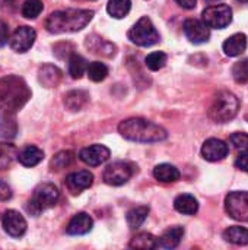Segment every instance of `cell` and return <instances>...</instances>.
Listing matches in <instances>:
<instances>
[{
    "mask_svg": "<svg viewBox=\"0 0 248 250\" xmlns=\"http://www.w3.org/2000/svg\"><path fill=\"white\" fill-rule=\"evenodd\" d=\"M32 92L23 78L7 75L0 78V114L19 111L31 98Z\"/></svg>",
    "mask_w": 248,
    "mask_h": 250,
    "instance_id": "6da1fadb",
    "label": "cell"
},
{
    "mask_svg": "<svg viewBox=\"0 0 248 250\" xmlns=\"http://www.w3.org/2000/svg\"><path fill=\"white\" fill-rule=\"evenodd\" d=\"M118 132L124 139L140 144L161 142L165 141L168 136L167 130L162 126L142 117H132L123 120L118 125Z\"/></svg>",
    "mask_w": 248,
    "mask_h": 250,
    "instance_id": "7a4b0ae2",
    "label": "cell"
},
{
    "mask_svg": "<svg viewBox=\"0 0 248 250\" xmlns=\"http://www.w3.org/2000/svg\"><path fill=\"white\" fill-rule=\"evenodd\" d=\"M94 18V10L66 9L53 12L45 19V29L51 34H66L82 31Z\"/></svg>",
    "mask_w": 248,
    "mask_h": 250,
    "instance_id": "3957f363",
    "label": "cell"
},
{
    "mask_svg": "<svg viewBox=\"0 0 248 250\" xmlns=\"http://www.w3.org/2000/svg\"><path fill=\"white\" fill-rule=\"evenodd\" d=\"M240 110V100L229 91H219L209 108V117L215 123H227L232 120Z\"/></svg>",
    "mask_w": 248,
    "mask_h": 250,
    "instance_id": "277c9868",
    "label": "cell"
},
{
    "mask_svg": "<svg viewBox=\"0 0 248 250\" xmlns=\"http://www.w3.org/2000/svg\"><path fill=\"white\" fill-rule=\"evenodd\" d=\"M58 198H60V192H58V189L54 185H51V183H41L39 186L35 188L31 199L28 201L26 211L32 217H38L44 211L53 208L58 202Z\"/></svg>",
    "mask_w": 248,
    "mask_h": 250,
    "instance_id": "5b68a950",
    "label": "cell"
},
{
    "mask_svg": "<svg viewBox=\"0 0 248 250\" xmlns=\"http://www.w3.org/2000/svg\"><path fill=\"white\" fill-rule=\"evenodd\" d=\"M129 40L139 47H151L159 41V32L148 16L140 18L127 32Z\"/></svg>",
    "mask_w": 248,
    "mask_h": 250,
    "instance_id": "8992f818",
    "label": "cell"
},
{
    "mask_svg": "<svg viewBox=\"0 0 248 250\" xmlns=\"http://www.w3.org/2000/svg\"><path fill=\"white\" fill-rule=\"evenodd\" d=\"M202 21L215 29H224L232 22V9L228 4L208 6L202 13Z\"/></svg>",
    "mask_w": 248,
    "mask_h": 250,
    "instance_id": "52a82bcc",
    "label": "cell"
},
{
    "mask_svg": "<svg viewBox=\"0 0 248 250\" xmlns=\"http://www.w3.org/2000/svg\"><path fill=\"white\" fill-rule=\"evenodd\" d=\"M134 174V166L127 161H117L110 166L102 173V180L110 186H123Z\"/></svg>",
    "mask_w": 248,
    "mask_h": 250,
    "instance_id": "ba28073f",
    "label": "cell"
},
{
    "mask_svg": "<svg viewBox=\"0 0 248 250\" xmlns=\"http://www.w3.org/2000/svg\"><path fill=\"white\" fill-rule=\"evenodd\" d=\"M225 209L231 218L248 223V192H231L225 199Z\"/></svg>",
    "mask_w": 248,
    "mask_h": 250,
    "instance_id": "9c48e42d",
    "label": "cell"
},
{
    "mask_svg": "<svg viewBox=\"0 0 248 250\" xmlns=\"http://www.w3.org/2000/svg\"><path fill=\"white\" fill-rule=\"evenodd\" d=\"M37 38V32L31 26H19L15 29V32L9 37V45L16 53H26L31 50Z\"/></svg>",
    "mask_w": 248,
    "mask_h": 250,
    "instance_id": "30bf717a",
    "label": "cell"
},
{
    "mask_svg": "<svg viewBox=\"0 0 248 250\" xmlns=\"http://www.w3.org/2000/svg\"><path fill=\"white\" fill-rule=\"evenodd\" d=\"M1 226H3V230L6 231V234H9L10 237H16V239L22 237L26 233V227H28L23 215L15 209H7L3 214Z\"/></svg>",
    "mask_w": 248,
    "mask_h": 250,
    "instance_id": "8fae6325",
    "label": "cell"
},
{
    "mask_svg": "<svg viewBox=\"0 0 248 250\" xmlns=\"http://www.w3.org/2000/svg\"><path fill=\"white\" fill-rule=\"evenodd\" d=\"M187 40L193 44L208 42L210 38V28L199 19H187L183 25Z\"/></svg>",
    "mask_w": 248,
    "mask_h": 250,
    "instance_id": "7c38bea8",
    "label": "cell"
},
{
    "mask_svg": "<svg viewBox=\"0 0 248 250\" xmlns=\"http://www.w3.org/2000/svg\"><path fill=\"white\" fill-rule=\"evenodd\" d=\"M110 157H111V151L105 145H99V144L86 146L79 152L80 161H83L86 166L91 167H98L104 164L105 161L110 160Z\"/></svg>",
    "mask_w": 248,
    "mask_h": 250,
    "instance_id": "4fadbf2b",
    "label": "cell"
},
{
    "mask_svg": "<svg viewBox=\"0 0 248 250\" xmlns=\"http://www.w3.org/2000/svg\"><path fill=\"white\" fill-rule=\"evenodd\" d=\"M66 188L72 195H79L83 190L89 189L94 183V174L89 170H80L76 173H70L66 177Z\"/></svg>",
    "mask_w": 248,
    "mask_h": 250,
    "instance_id": "5bb4252c",
    "label": "cell"
},
{
    "mask_svg": "<svg viewBox=\"0 0 248 250\" xmlns=\"http://www.w3.org/2000/svg\"><path fill=\"white\" fill-rule=\"evenodd\" d=\"M228 152H229L228 145L224 141L216 139V138L208 139L202 146V157L210 163H216V161L224 160L228 155Z\"/></svg>",
    "mask_w": 248,
    "mask_h": 250,
    "instance_id": "9a60e30c",
    "label": "cell"
},
{
    "mask_svg": "<svg viewBox=\"0 0 248 250\" xmlns=\"http://www.w3.org/2000/svg\"><path fill=\"white\" fill-rule=\"evenodd\" d=\"M92 227H94V220L89 217V214L79 212L69 221L66 227V233L70 236H82V234L89 233Z\"/></svg>",
    "mask_w": 248,
    "mask_h": 250,
    "instance_id": "2e32d148",
    "label": "cell"
},
{
    "mask_svg": "<svg viewBox=\"0 0 248 250\" xmlns=\"http://www.w3.org/2000/svg\"><path fill=\"white\" fill-rule=\"evenodd\" d=\"M63 79V72L54 64H44L38 70V81L45 88H56Z\"/></svg>",
    "mask_w": 248,
    "mask_h": 250,
    "instance_id": "e0dca14e",
    "label": "cell"
},
{
    "mask_svg": "<svg viewBox=\"0 0 248 250\" xmlns=\"http://www.w3.org/2000/svg\"><path fill=\"white\" fill-rule=\"evenodd\" d=\"M86 48L89 51H92L94 54L102 56V57H113V56H115V51H117L114 44H111L96 35H91L86 38Z\"/></svg>",
    "mask_w": 248,
    "mask_h": 250,
    "instance_id": "ac0fdd59",
    "label": "cell"
},
{
    "mask_svg": "<svg viewBox=\"0 0 248 250\" xmlns=\"http://www.w3.org/2000/svg\"><path fill=\"white\" fill-rule=\"evenodd\" d=\"M247 35L243 34V32H238V34H234L229 38H227V41L224 42L222 48H224L227 56L237 57V56L243 54L247 50Z\"/></svg>",
    "mask_w": 248,
    "mask_h": 250,
    "instance_id": "d6986e66",
    "label": "cell"
},
{
    "mask_svg": "<svg viewBox=\"0 0 248 250\" xmlns=\"http://www.w3.org/2000/svg\"><path fill=\"white\" fill-rule=\"evenodd\" d=\"M44 160V152L38 146L28 145L18 152V161L23 167H35Z\"/></svg>",
    "mask_w": 248,
    "mask_h": 250,
    "instance_id": "ffe728a7",
    "label": "cell"
},
{
    "mask_svg": "<svg viewBox=\"0 0 248 250\" xmlns=\"http://www.w3.org/2000/svg\"><path fill=\"white\" fill-rule=\"evenodd\" d=\"M184 236V229L180 226L171 227L168 229L159 239H158V248H164V249H175L180 243L181 239Z\"/></svg>",
    "mask_w": 248,
    "mask_h": 250,
    "instance_id": "44dd1931",
    "label": "cell"
},
{
    "mask_svg": "<svg viewBox=\"0 0 248 250\" xmlns=\"http://www.w3.org/2000/svg\"><path fill=\"white\" fill-rule=\"evenodd\" d=\"M18 133V122L15 114L1 113L0 114V138L6 141H12Z\"/></svg>",
    "mask_w": 248,
    "mask_h": 250,
    "instance_id": "7402d4cb",
    "label": "cell"
},
{
    "mask_svg": "<svg viewBox=\"0 0 248 250\" xmlns=\"http://www.w3.org/2000/svg\"><path fill=\"white\" fill-rule=\"evenodd\" d=\"M174 208L184 215H194L199 211V202L193 195L183 193L175 198L174 201Z\"/></svg>",
    "mask_w": 248,
    "mask_h": 250,
    "instance_id": "603a6c76",
    "label": "cell"
},
{
    "mask_svg": "<svg viewBox=\"0 0 248 250\" xmlns=\"http://www.w3.org/2000/svg\"><path fill=\"white\" fill-rule=\"evenodd\" d=\"M153 177L162 183H174L180 179V171L171 164H159L153 168Z\"/></svg>",
    "mask_w": 248,
    "mask_h": 250,
    "instance_id": "cb8c5ba5",
    "label": "cell"
},
{
    "mask_svg": "<svg viewBox=\"0 0 248 250\" xmlns=\"http://www.w3.org/2000/svg\"><path fill=\"white\" fill-rule=\"evenodd\" d=\"M89 100V95L86 91L82 89H75L70 91L64 95V105L70 110V111H79Z\"/></svg>",
    "mask_w": 248,
    "mask_h": 250,
    "instance_id": "d4e9b609",
    "label": "cell"
},
{
    "mask_svg": "<svg viewBox=\"0 0 248 250\" xmlns=\"http://www.w3.org/2000/svg\"><path fill=\"white\" fill-rule=\"evenodd\" d=\"M224 239L228 243H232L237 246H246L248 245V230L246 227L232 226L224 231Z\"/></svg>",
    "mask_w": 248,
    "mask_h": 250,
    "instance_id": "484cf974",
    "label": "cell"
},
{
    "mask_svg": "<svg viewBox=\"0 0 248 250\" xmlns=\"http://www.w3.org/2000/svg\"><path fill=\"white\" fill-rule=\"evenodd\" d=\"M132 249H140V250H151L158 248V239L155 236H152L151 233H139L136 234L129 245Z\"/></svg>",
    "mask_w": 248,
    "mask_h": 250,
    "instance_id": "4316f807",
    "label": "cell"
},
{
    "mask_svg": "<svg viewBox=\"0 0 248 250\" xmlns=\"http://www.w3.org/2000/svg\"><path fill=\"white\" fill-rule=\"evenodd\" d=\"M88 62L85 57L73 53L70 57H69V75L73 78V79H80L83 76V73H86V69H88Z\"/></svg>",
    "mask_w": 248,
    "mask_h": 250,
    "instance_id": "83f0119b",
    "label": "cell"
},
{
    "mask_svg": "<svg viewBox=\"0 0 248 250\" xmlns=\"http://www.w3.org/2000/svg\"><path fill=\"white\" fill-rule=\"evenodd\" d=\"M130 7H132V0H108L107 12L110 16L115 19H121L130 12Z\"/></svg>",
    "mask_w": 248,
    "mask_h": 250,
    "instance_id": "f1b7e54d",
    "label": "cell"
},
{
    "mask_svg": "<svg viewBox=\"0 0 248 250\" xmlns=\"http://www.w3.org/2000/svg\"><path fill=\"white\" fill-rule=\"evenodd\" d=\"M148 214H149L148 207H136V208L130 209L127 212V217H126L129 227L133 229V230L139 229L145 223V220L148 218Z\"/></svg>",
    "mask_w": 248,
    "mask_h": 250,
    "instance_id": "f546056e",
    "label": "cell"
},
{
    "mask_svg": "<svg viewBox=\"0 0 248 250\" xmlns=\"http://www.w3.org/2000/svg\"><path fill=\"white\" fill-rule=\"evenodd\" d=\"M18 160V149L12 144H0V170H4Z\"/></svg>",
    "mask_w": 248,
    "mask_h": 250,
    "instance_id": "4dcf8cb0",
    "label": "cell"
},
{
    "mask_svg": "<svg viewBox=\"0 0 248 250\" xmlns=\"http://www.w3.org/2000/svg\"><path fill=\"white\" fill-rule=\"evenodd\" d=\"M73 160H75V154L72 151H60L53 157V160L50 163V168L53 171H60V170L69 167L73 163Z\"/></svg>",
    "mask_w": 248,
    "mask_h": 250,
    "instance_id": "1f68e13d",
    "label": "cell"
},
{
    "mask_svg": "<svg viewBox=\"0 0 248 250\" xmlns=\"http://www.w3.org/2000/svg\"><path fill=\"white\" fill-rule=\"evenodd\" d=\"M86 75L89 76L91 81L101 82V81H104L108 76V67L104 63H101V62H92V63L88 64Z\"/></svg>",
    "mask_w": 248,
    "mask_h": 250,
    "instance_id": "d6a6232c",
    "label": "cell"
},
{
    "mask_svg": "<svg viewBox=\"0 0 248 250\" xmlns=\"http://www.w3.org/2000/svg\"><path fill=\"white\" fill-rule=\"evenodd\" d=\"M42 9H44V4H42L41 0H26L22 4L20 13L26 19H35L37 16H39Z\"/></svg>",
    "mask_w": 248,
    "mask_h": 250,
    "instance_id": "836d02e7",
    "label": "cell"
},
{
    "mask_svg": "<svg viewBox=\"0 0 248 250\" xmlns=\"http://www.w3.org/2000/svg\"><path fill=\"white\" fill-rule=\"evenodd\" d=\"M167 60H168V57L164 51H153V53L148 54V57L145 59V63L149 70L156 72L167 64Z\"/></svg>",
    "mask_w": 248,
    "mask_h": 250,
    "instance_id": "e575fe53",
    "label": "cell"
},
{
    "mask_svg": "<svg viewBox=\"0 0 248 250\" xmlns=\"http://www.w3.org/2000/svg\"><path fill=\"white\" fill-rule=\"evenodd\" d=\"M232 76L238 83H248V59L237 62L232 67Z\"/></svg>",
    "mask_w": 248,
    "mask_h": 250,
    "instance_id": "d590c367",
    "label": "cell"
},
{
    "mask_svg": "<svg viewBox=\"0 0 248 250\" xmlns=\"http://www.w3.org/2000/svg\"><path fill=\"white\" fill-rule=\"evenodd\" d=\"M229 141L234 145V148H237L240 151H248V133H246V132L232 133Z\"/></svg>",
    "mask_w": 248,
    "mask_h": 250,
    "instance_id": "8d00e7d4",
    "label": "cell"
},
{
    "mask_svg": "<svg viewBox=\"0 0 248 250\" xmlns=\"http://www.w3.org/2000/svg\"><path fill=\"white\" fill-rule=\"evenodd\" d=\"M12 196H13L12 188H10L6 182L0 180V201H1V202H6V201H9Z\"/></svg>",
    "mask_w": 248,
    "mask_h": 250,
    "instance_id": "74e56055",
    "label": "cell"
},
{
    "mask_svg": "<svg viewBox=\"0 0 248 250\" xmlns=\"http://www.w3.org/2000/svg\"><path fill=\"white\" fill-rule=\"evenodd\" d=\"M9 41V26L4 21H0V47L6 45Z\"/></svg>",
    "mask_w": 248,
    "mask_h": 250,
    "instance_id": "f35d334b",
    "label": "cell"
},
{
    "mask_svg": "<svg viewBox=\"0 0 248 250\" xmlns=\"http://www.w3.org/2000/svg\"><path fill=\"white\" fill-rule=\"evenodd\" d=\"M235 167L241 171H246L248 173V151H246L244 154H241L237 161H235Z\"/></svg>",
    "mask_w": 248,
    "mask_h": 250,
    "instance_id": "ab89813d",
    "label": "cell"
},
{
    "mask_svg": "<svg viewBox=\"0 0 248 250\" xmlns=\"http://www.w3.org/2000/svg\"><path fill=\"white\" fill-rule=\"evenodd\" d=\"M183 9H194L196 7V4H197V0H175Z\"/></svg>",
    "mask_w": 248,
    "mask_h": 250,
    "instance_id": "60d3db41",
    "label": "cell"
},
{
    "mask_svg": "<svg viewBox=\"0 0 248 250\" xmlns=\"http://www.w3.org/2000/svg\"><path fill=\"white\" fill-rule=\"evenodd\" d=\"M15 3H16V0H0V7H7Z\"/></svg>",
    "mask_w": 248,
    "mask_h": 250,
    "instance_id": "b9f144b4",
    "label": "cell"
},
{
    "mask_svg": "<svg viewBox=\"0 0 248 250\" xmlns=\"http://www.w3.org/2000/svg\"><path fill=\"white\" fill-rule=\"evenodd\" d=\"M240 3H248V0H238Z\"/></svg>",
    "mask_w": 248,
    "mask_h": 250,
    "instance_id": "7bdbcfd3",
    "label": "cell"
},
{
    "mask_svg": "<svg viewBox=\"0 0 248 250\" xmlns=\"http://www.w3.org/2000/svg\"><path fill=\"white\" fill-rule=\"evenodd\" d=\"M210 1H212V0H210Z\"/></svg>",
    "mask_w": 248,
    "mask_h": 250,
    "instance_id": "ee69618b",
    "label": "cell"
}]
</instances>
